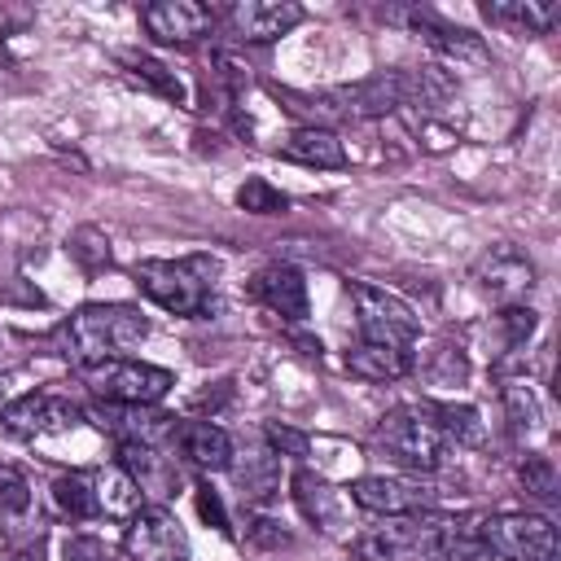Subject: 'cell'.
<instances>
[{
  "mask_svg": "<svg viewBox=\"0 0 561 561\" xmlns=\"http://www.w3.org/2000/svg\"><path fill=\"white\" fill-rule=\"evenodd\" d=\"M149 337V316L131 302H83L53 329V351L70 368H88L101 359H118L123 351Z\"/></svg>",
  "mask_w": 561,
  "mask_h": 561,
  "instance_id": "6da1fadb",
  "label": "cell"
},
{
  "mask_svg": "<svg viewBox=\"0 0 561 561\" xmlns=\"http://www.w3.org/2000/svg\"><path fill=\"white\" fill-rule=\"evenodd\" d=\"M215 276H219V259L210 254H188V259H140L131 267V285L158 302L171 316H206L210 311V294H215Z\"/></svg>",
  "mask_w": 561,
  "mask_h": 561,
  "instance_id": "7a4b0ae2",
  "label": "cell"
},
{
  "mask_svg": "<svg viewBox=\"0 0 561 561\" xmlns=\"http://www.w3.org/2000/svg\"><path fill=\"white\" fill-rule=\"evenodd\" d=\"M373 443L408 473H434L447 456V434L434 416V403H399L390 408L377 430H373Z\"/></svg>",
  "mask_w": 561,
  "mask_h": 561,
  "instance_id": "3957f363",
  "label": "cell"
},
{
  "mask_svg": "<svg viewBox=\"0 0 561 561\" xmlns=\"http://www.w3.org/2000/svg\"><path fill=\"white\" fill-rule=\"evenodd\" d=\"M79 381L101 403H114V408H158L171 394L175 373L162 368V364H145V359H131V355H118V359H101V364L79 368Z\"/></svg>",
  "mask_w": 561,
  "mask_h": 561,
  "instance_id": "277c9868",
  "label": "cell"
},
{
  "mask_svg": "<svg viewBox=\"0 0 561 561\" xmlns=\"http://www.w3.org/2000/svg\"><path fill=\"white\" fill-rule=\"evenodd\" d=\"M473 539L500 561H552L557 526L543 513H486L473 522Z\"/></svg>",
  "mask_w": 561,
  "mask_h": 561,
  "instance_id": "5b68a950",
  "label": "cell"
},
{
  "mask_svg": "<svg viewBox=\"0 0 561 561\" xmlns=\"http://www.w3.org/2000/svg\"><path fill=\"white\" fill-rule=\"evenodd\" d=\"M351 302H355V320H359V342H377V346H399L412 351L421 320L412 316V307L377 285H351Z\"/></svg>",
  "mask_w": 561,
  "mask_h": 561,
  "instance_id": "8992f818",
  "label": "cell"
},
{
  "mask_svg": "<svg viewBox=\"0 0 561 561\" xmlns=\"http://www.w3.org/2000/svg\"><path fill=\"white\" fill-rule=\"evenodd\" d=\"M123 561H188V535L167 504H140L123 522Z\"/></svg>",
  "mask_w": 561,
  "mask_h": 561,
  "instance_id": "52a82bcc",
  "label": "cell"
},
{
  "mask_svg": "<svg viewBox=\"0 0 561 561\" xmlns=\"http://www.w3.org/2000/svg\"><path fill=\"white\" fill-rule=\"evenodd\" d=\"M386 18H390V22H408V26L443 57L447 70L469 75V70H486V66H491V53H486V44H482L473 31L451 26V22H443L438 13H430V9H390Z\"/></svg>",
  "mask_w": 561,
  "mask_h": 561,
  "instance_id": "ba28073f",
  "label": "cell"
},
{
  "mask_svg": "<svg viewBox=\"0 0 561 561\" xmlns=\"http://www.w3.org/2000/svg\"><path fill=\"white\" fill-rule=\"evenodd\" d=\"M83 408L57 390H31V394H18L0 408V434L9 438H44V434H57V430H70L79 425Z\"/></svg>",
  "mask_w": 561,
  "mask_h": 561,
  "instance_id": "9c48e42d",
  "label": "cell"
},
{
  "mask_svg": "<svg viewBox=\"0 0 561 561\" xmlns=\"http://www.w3.org/2000/svg\"><path fill=\"white\" fill-rule=\"evenodd\" d=\"M302 22V9L294 0H232L215 13V26L228 31L237 44H276Z\"/></svg>",
  "mask_w": 561,
  "mask_h": 561,
  "instance_id": "30bf717a",
  "label": "cell"
},
{
  "mask_svg": "<svg viewBox=\"0 0 561 561\" xmlns=\"http://www.w3.org/2000/svg\"><path fill=\"white\" fill-rule=\"evenodd\" d=\"M469 276H473V285H478L491 302H500V307H526V294L535 289V263L526 259V250H517V245H508V241L482 250Z\"/></svg>",
  "mask_w": 561,
  "mask_h": 561,
  "instance_id": "8fae6325",
  "label": "cell"
},
{
  "mask_svg": "<svg viewBox=\"0 0 561 561\" xmlns=\"http://www.w3.org/2000/svg\"><path fill=\"white\" fill-rule=\"evenodd\" d=\"M118 465L127 469V478L140 486L145 504H167L180 482H184V469H180V456L175 447H158V443H118Z\"/></svg>",
  "mask_w": 561,
  "mask_h": 561,
  "instance_id": "7c38bea8",
  "label": "cell"
},
{
  "mask_svg": "<svg viewBox=\"0 0 561 561\" xmlns=\"http://www.w3.org/2000/svg\"><path fill=\"white\" fill-rule=\"evenodd\" d=\"M351 504L373 513V517H408V513H425L434 508V491L412 482V478H386V473H368L351 482Z\"/></svg>",
  "mask_w": 561,
  "mask_h": 561,
  "instance_id": "4fadbf2b",
  "label": "cell"
},
{
  "mask_svg": "<svg viewBox=\"0 0 561 561\" xmlns=\"http://www.w3.org/2000/svg\"><path fill=\"white\" fill-rule=\"evenodd\" d=\"M289 486H294V500H298L302 517H307L320 535L355 539V526H351V500H346V491H337L329 478H320V473H311V469H298Z\"/></svg>",
  "mask_w": 561,
  "mask_h": 561,
  "instance_id": "5bb4252c",
  "label": "cell"
},
{
  "mask_svg": "<svg viewBox=\"0 0 561 561\" xmlns=\"http://www.w3.org/2000/svg\"><path fill=\"white\" fill-rule=\"evenodd\" d=\"M140 26L158 44H193L215 31V9L197 0H153L140 9Z\"/></svg>",
  "mask_w": 561,
  "mask_h": 561,
  "instance_id": "9a60e30c",
  "label": "cell"
},
{
  "mask_svg": "<svg viewBox=\"0 0 561 561\" xmlns=\"http://www.w3.org/2000/svg\"><path fill=\"white\" fill-rule=\"evenodd\" d=\"M250 294H254L272 316L294 320V324H302L307 311H311L307 280H302V272H298L294 263H267V267H259L254 280H250Z\"/></svg>",
  "mask_w": 561,
  "mask_h": 561,
  "instance_id": "2e32d148",
  "label": "cell"
},
{
  "mask_svg": "<svg viewBox=\"0 0 561 561\" xmlns=\"http://www.w3.org/2000/svg\"><path fill=\"white\" fill-rule=\"evenodd\" d=\"M171 447L180 451V465H188L197 473H224L232 465V456H237L228 430L215 425V421H180Z\"/></svg>",
  "mask_w": 561,
  "mask_h": 561,
  "instance_id": "e0dca14e",
  "label": "cell"
},
{
  "mask_svg": "<svg viewBox=\"0 0 561 561\" xmlns=\"http://www.w3.org/2000/svg\"><path fill=\"white\" fill-rule=\"evenodd\" d=\"M337 101L346 105L351 118H386V114L403 110V79H399V70H377L368 79L337 88Z\"/></svg>",
  "mask_w": 561,
  "mask_h": 561,
  "instance_id": "ac0fdd59",
  "label": "cell"
},
{
  "mask_svg": "<svg viewBox=\"0 0 561 561\" xmlns=\"http://www.w3.org/2000/svg\"><path fill=\"white\" fill-rule=\"evenodd\" d=\"M280 158L298 162V167H316V171H342L346 167V145L333 127H298V131L285 136Z\"/></svg>",
  "mask_w": 561,
  "mask_h": 561,
  "instance_id": "d6986e66",
  "label": "cell"
},
{
  "mask_svg": "<svg viewBox=\"0 0 561 561\" xmlns=\"http://www.w3.org/2000/svg\"><path fill=\"white\" fill-rule=\"evenodd\" d=\"M416 368L412 351H399V346H377V342H355L346 351V373L359 377V381H373V386H386V381H399Z\"/></svg>",
  "mask_w": 561,
  "mask_h": 561,
  "instance_id": "ffe728a7",
  "label": "cell"
},
{
  "mask_svg": "<svg viewBox=\"0 0 561 561\" xmlns=\"http://www.w3.org/2000/svg\"><path fill=\"white\" fill-rule=\"evenodd\" d=\"M92 473V495H96V517H118V522H127L140 504H145V495H140V486L127 478V469L114 460V465H96V469H88Z\"/></svg>",
  "mask_w": 561,
  "mask_h": 561,
  "instance_id": "44dd1931",
  "label": "cell"
},
{
  "mask_svg": "<svg viewBox=\"0 0 561 561\" xmlns=\"http://www.w3.org/2000/svg\"><path fill=\"white\" fill-rule=\"evenodd\" d=\"M482 18L491 26L513 31V35H543L557 26L561 9L543 4V0H491V4H482Z\"/></svg>",
  "mask_w": 561,
  "mask_h": 561,
  "instance_id": "7402d4cb",
  "label": "cell"
},
{
  "mask_svg": "<svg viewBox=\"0 0 561 561\" xmlns=\"http://www.w3.org/2000/svg\"><path fill=\"white\" fill-rule=\"evenodd\" d=\"M280 456L272 451H245V456H232V473H237V486H241V500L250 504H267L276 495V482H280Z\"/></svg>",
  "mask_w": 561,
  "mask_h": 561,
  "instance_id": "603a6c76",
  "label": "cell"
},
{
  "mask_svg": "<svg viewBox=\"0 0 561 561\" xmlns=\"http://www.w3.org/2000/svg\"><path fill=\"white\" fill-rule=\"evenodd\" d=\"M53 508L66 522H92L96 517V495H92V473L88 469H70L53 482Z\"/></svg>",
  "mask_w": 561,
  "mask_h": 561,
  "instance_id": "cb8c5ba5",
  "label": "cell"
},
{
  "mask_svg": "<svg viewBox=\"0 0 561 561\" xmlns=\"http://www.w3.org/2000/svg\"><path fill=\"white\" fill-rule=\"evenodd\" d=\"M123 75H127L136 88L158 92V96L184 105V83H180L175 70H167L162 61H153V57H145V53H127V57H123Z\"/></svg>",
  "mask_w": 561,
  "mask_h": 561,
  "instance_id": "d4e9b609",
  "label": "cell"
},
{
  "mask_svg": "<svg viewBox=\"0 0 561 561\" xmlns=\"http://www.w3.org/2000/svg\"><path fill=\"white\" fill-rule=\"evenodd\" d=\"M500 403H504V416H508V425H513V434H539L543 430V412H539V399H535V390L522 381V377H504V386H500Z\"/></svg>",
  "mask_w": 561,
  "mask_h": 561,
  "instance_id": "484cf974",
  "label": "cell"
},
{
  "mask_svg": "<svg viewBox=\"0 0 561 561\" xmlns=\"http://www.w3.org/2000/svg\"><path fill=\"white\" fill-rule=\"evenodd\" d=\"M434 416H438L447 443H460V447L486 443V425H482V412L473 403H434Z\"/></svg>",
  "mask_w": 561,
  "mask_h": 561,
  "instance_id": "4316f807",
  "label": "cell"
},
{
  "mask_svg": "<svg viewBox=\"0 0 561 561\" xmlns=\"http://www.w3.org/2000/svg\"><path fill=\"white\" fill-rule=\"evenodd\" d=\"M66 254H70L88 276H101V272H110V263H114L110 237H105L101 228H92V224H83V228H75V232L66 237Z\"/></svg>",
  "mask_w": 561,
  "mask_h": 561,
  "instance_id": "83f0119b",
  "label": "cell"
},
{
  "mask_svg": "<svg viewBox=\"0 0 561 561\" xmlns=\"http://www.w3.org/2000/svg\"><path fill=\"white\" fill-rule=\"evenodd\" d=\"M421 373H425V381L430 386H465L469 381V359H465V351L460 346H434L430 351V359L425 364H416Z\"/></svg>",
  "mask_w": 561,
  "mask_h": 561,
  "instance_id": "f1b7e54d",
  "label": "cell"
},
{
  "mask_svg": "<svg viewBox=\"0 0 561 561\" xmlns=\"http://www.w3.org/2000/svg\"><path fill=\"white\" fill-rule=\"evenodd\" d=\"M237 206H241L245 215H285V210H289V197H285L272 180L250 175V180H241V188H237Z\"/></svg>",
  "mask_w": 561,
  "mask_h": 561,
  "instance_id": "f546056e",
  "label": "cell"
},
{
  "mask_svg": "<svg viewBox=\"0 0 561 561\" xmlns=\"http://www.w3.org/2000/svg\"><path fill=\"white\" fill-rule=\"evenodd\" d=\"M517 482H522V491H526L530 500H539V504H552V500H557V465H552L548 456H539V451L522 456Z\"/></svg>",
  "mask_w": 561,
  "mask_h": 561,
  "instance_id": "4dcf8cb0",
  "label": "cell"
},
{
  "mask_svg": "<svg viewBox=\"0 0 561 561\" xmlns=\"http://www.w3.org/2000/svg\"><path fill=\"white\" fill-rule=\"evenodd\" d=\"M263 438H267V451L272 456H289V460H302L311 451V434L285 425V421H267L263 425Z\"/></svg>",
  "mask_w": 561,
  "mask_h": 561,
  "instance_id": "1f68e13d",
  "label": "cell"
},
{
  "mask_svg": "<svg viewBox=\"0 0 561 561\" xmlns=\"http://www.w3.org/2000/svg\"><path fill=\"white\" fill-rule=\"evenodd\" d=\"M500 329H504V351L517 355V351H526V342L535 333V311L530 307H500Z\"/></svg>",
  "mask_w": 561,
  "mask_h": 561,
  "instance_id": "d6a6232c",
  "label": "cell"
},
{
  "mask_svg": "<svg viewBox=\"0 0 561 561\" xmlns=\"http://www.w3.org/2000/svg\"><path fill=\"white\" fill-rule=\"evenodd\" d=\"M31 508V482L22 478V469L0 465V513H26Z\"/></svg>",
  "mask_w": 561,
  "mask_h": 561,
  "instance_id": "836d02e7",
  "label": "cell"
},
{
  "mask_svg": "<svg viewBox=\"0 0 561 561\" xmlns=\"http://www.w3.org/2000/svg\"><path fill=\"white\" fill-rule=\"evenodd\" d=\"M61 557H66V561H118V557L110 552V543L96 539V535H70V539L61 543Z\"/></svg>",
  "mask_w": 561,
  "mask_h": 561,
  "instance_id": "e575fe53",
  "label": "cell"
},
{
  "mask_svg": "<svg viewBox=\"0 0 561 561\" xmlns=\"http://www.w3.org/2000/svg\"><path fill=\"white\" fill-rule=\"evenodd\" d=\"M245 539L254 548H285L289 543V530L280 522H272V517H250L245 522Z\"/></svg>",
  "mask_w": 561,
  "mask_h": 561,
  "instance_id": "d590c367",
  "label": "cell"
},
{
  "mask_svg": "<svg viewBox=\"0 0 561 561\" xmlns=\"http://www.w3.org/2000/svg\"><path fill=\"white\" fill-rule=\"evenodd\" d=\"M197 513L215 526V530H228V513H224V500H219V491H210L206 482L197 486Z\"/></svg>",
  "mask_w": 561,
  "mask_h": 561,
  "instance_id": "8d00e7d4",
  "label": "cell"
},
{
  "mask_svg": "<svg viewBox=\"0 0 561 561\" xmlns=\"http://www.w3.org/2000/svg\"><path fill=\"white\" fill-rule=\"evenodd\" d=\"M4 561H39V548L31 543V548H18V552H9Z\"/></svg>",
  "mask_w": 561,
  "mask_h": 561,
  "instance_id": "74e56055",
  "label": "cell"
}]
</instances>
